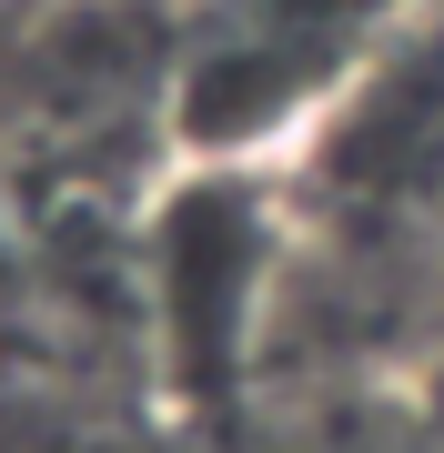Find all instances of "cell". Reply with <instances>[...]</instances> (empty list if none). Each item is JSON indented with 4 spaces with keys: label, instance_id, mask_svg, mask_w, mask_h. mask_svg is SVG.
Wrapping results in <instances>:
<instances>
[{
    "label": "cell",
    "instance_id": "cell-2",
    "mask_svg": "<svg viewBox=\"0 0 444 453\" xmlns=\"http://www.w3.org/2000/svg\"><path fill=\"white\" fill-rule=\"evenodd\" d=\"M91 11H132V0H91Z\"/></svg>",
    "mask_w": 444,
    "mask_h": 453
},
{
    "label": "cell",
    "instance_id": "cell-1",
    "mask_svg": "<svg viewBox=\"0 0 444 453\" xmlns=\"http://www.w3.org/2000/svg\"><path fill=\"white\" fill-rule=\"evenodd\" d=\"M293 181L283 162H172L142 202L132 312L162 393L202 423H232L273 372L293 303Z\"/></svg>",
    "mask_w": 444,
    "mask_h": 453
}]
</instances>
